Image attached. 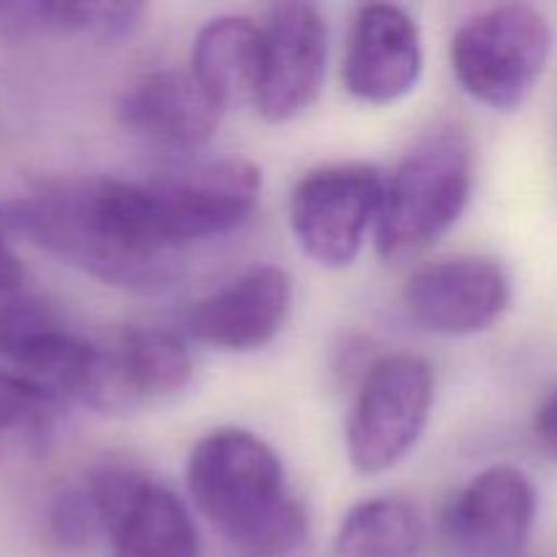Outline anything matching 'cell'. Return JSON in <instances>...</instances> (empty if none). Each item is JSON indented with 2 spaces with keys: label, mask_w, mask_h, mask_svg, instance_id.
<instances>
[{
  "label": "cell",
  "mask_w": 557,
  "mask_h": 557,
  "mask_svg": "<svg viewBox=\"0 0 557 557\" xmlns=\"http://www.w3.org/2000/svg\"><path fill=\"white\" fill-rule=\"evenodd\" d=\"M196 509L248 557H288L308 539V509L286 482L277 451L243 428H218L188 457Z\"/></svg>",
  "instance_id": "obj_2"
},
{
  "label": "cell",
  "mask_w": 557,
  "mask_h": 557,
  "mask_svg": "<svg viewBox=\"0 0 557 557\" xmlns=\"http://www.w3.org/2000/svg\"><path fill=\"white\" fill-rule=\"evenodd\" d=\"M533 433H536L539 446L547 451L549 460L557 462V386L539 403L536 417H533Z\"/></svg>",
  "instance_id": "obj_22"
},
{
  "label": "cell",
  "mask_w": 557,
  "mask_h": 557,
  "mask_svg": "<svg viewBox=\"0 0 557 557\" xmlns=\"http://www.w3.org/2000/svg\"><path fill=\"white\" fill-rule=\"evenodd\" d=\"M264 30L256 109L267 123H288L308 112L326 76V20L313 3L272 5Z\"/></svg>",
  "instance_id": "obj_12"
},
{
  "label": "cell",
  "mask_w": 557,
  "mask_h": 557,
  "mask_svg": "<svg viewBox=\"0 0 557 557\" xmlns=\"http://www.w3.org/2000/svg\"><path fill=\"white\" fill-rule=\"evenodd\" d=\"M163 243L180 253L190 243L243 226L261 199V172L245 158H215L141 180Z\"/></svg>",
  "instance_id": "obj_7"
},
{
  "label": "cell",
  "mask_w": 557,
  "mask_h": 557,
  "mask_svg": "<svg viewBox=\"0 0 557 557\" xmlns=\"http://www.w3.org/2000/svg\"><path fill=\"white\" fill-rule=\"evenodd\" d=\"M422 69V33L406 9L370 3L357 11L341 71L354 98L375 107L400 101L417 87Z\"/></svg>",
  "instance_id": "obj_14"
},
{
  "label": "cell",
  "mask_w": 557,
  "mask_h": 557,
  "mask_svg": "<svg viewBox=\"0 0 557 557\" xmlns=\"http://www.w3.org/2000/svg\"><path fill=\"white\" fill-rule=\"evenodd\" d=\"M424 520L403 498H368L351 506L335 536L337 557H417Z\"/></svg>",
  "instance_id": "obj_19"
},
{
  "label": "cell",
  "mask_w": 557,
  "mask_h": 557,
  "mask_svg": "<svg viewBox=\"0 0 557 557\" xmlns=\"http://www.w3.org/2000/svg\"><path fill=\"white\" fill-rule=\"evenodd\" d=\"M386 177L373 163H326L294 185L288 223L299 248L330 270L354 264L384 205Z\"/></svg>",
  "instance_id": "obj_6"
},
{
  "label": "cell",
  "mask_w": 557,
  "mask_h": 557,
  "mask_svg": "<svg viewBox=\"0 0 557 557\" xmlns=\"http://www.w3.org/2000/svg\"><path fill=\"white\" fill-rule=\"evenodd\" d=\"M0 33L5 36H85V3L0 0Z\"/></svg>",
  "instance_id": "obj_21"
},
{
  "label": "cell",
  "mask_w": 557,
  "mask_h": 557,
  "mask_svg": "<svg viewBox=\"0 0 557 557\" xmlns=\"http://www.w3.org/2000/svg\"><path fill=\"white\" fill-rule=\"evenodd\" d=\"M114 557H201L188 506L145 471L101 462L85 479Z\"/></svg>",
  "instance_id": "obj_8"
},
{
  "label": "cell",
  "mask_w": 557,
  "mask_h": 557,
  "mask_svg": "<svg viewBox=\"0 0 557 557\" xmlns=\"http://www.w3.org/2000/svg\"><path fill=\"white\" fill-rule=\"evenodd\" d=\"M547 16L525 3H504L473 14L457 27L449 47L451 71L468 96L511 112L542 79L553 54Z\"/></svg>",
  "instance_id": "obj_4"
},
{
  "label": "cell",
  "mask_w": 557,
  "mask_h": 557,
  "mask_svg": "<svg viewBox=\"0 0 557 557\" xmlns=\"http://www.w3.org/2000/svg\"><path fill=\"white\" fill-rule=\"evenodd\" d=\"M194 373L190 351L180 335L156 326H131L103 343V403L123 413L145 400L183 389Z\"/></svg>",
  "instance_id": "obj_16"
},
{
  "label": "cell",
  "mask_w": 557,
  "mask_h": 557,
  "mask_svg": "<svg viewBox=\"0 0 557 557\" xmlns=\"http://www.w3.org/2000/svg\"><path fill=\"white\" fill-rule=\"evenodd\" d=\"M98 341L76 335L47 302L14 297L0 302V359L36 381L60 406H82Z\"/></svg>",
  "instance_id": "obj_10"
},
{
  "label": "cell",
  "mask_w": 557,
  "mask_h": 557,
  "mask_svg": "<svg viewBox=\"0 0 557 557\" xmlns=\"http://www.w3.org/2000/svg\"><path fill=\"white\" fill-rule=\"evenodd\" d=\"M536 487L511 466L476 473L446 504L441 528L462 557H520L536 525Z\"/></svg>",
  "instance_id": "obj_11"
},
{
  "label": "cell",
  "mask_w": 557,
  "mask_h": 557,
  "mask_svg": "<svg viewBox=\"0 0 557 557\" xmlns=\"http://www.w3.org/2000/svg\"><path fill=\"white\" fill-rule=\"evenodd\" d=\"M403 305L419 326L435 335H479L493 330L509 310L511 277L487 256H449L408 277Z\"/></svg>",
  "instance_id": "obj_9"
},
{
  "label": "cell",
  "mask_w": 557,
  "mask_h": 557,
  "mask_svg": "<svg viewBox=\"0 0 557 557\" xmlns=\"http://www.w3.org/2000/svg\"><path fill=\"white\" fill-rule=\"evenodd\" d=\"M473 190V145L446 128L419 141L386 177L375 223V250L384 261H406L433 248L466 212Z\"/></svg>",
  "instance_id": "obj_3"
},
{
  "label": "cell",
  "mask_w": 557,
  "mask_h": 557,
  "mask_svg": "<svg viewBox=\"0 0 557 557\" xmlns=\"http://www.w3.org/2000/svg\"><path fill=\"white\" fill-rule=\"evenodd\" d=\"M63 406L36 381L0 368V468L44 460L58 441Z\"/></svg>",
  "instance_id": "obj_18"
},
{
  "label": "cell",
  "mask_w": 557,
  "mask_h": 557,
  "mask_svg": "<svg viewBox=\"0 0 557 557\" xmlns=\"http://www.w3.org/2000/svg\"><path fill=\"white\" fill-rule=\"evenodd\" d=\"M435 400V373L417 354L370 364L346 424V451L364 476L392 471L419 444Z\"/></svg>",
  "instance_id": "obj_5"
},
{
  "label": "cell",
  "mask_w": 557,
  "mask_h": 557,
  "mask_svg": "<svg viewBox=\"0 0 557 557\" xmlns=\"http://www.w3.org/2000/svg\"><path fill=\"white\" fill-rule=\"evenodd\" d=\"M292 305L294 281L288 270L261 264L199 299L190 308L185 326L201 346L228 354L259 351L281 335Z\"/></svg>",
  "instance_id": "obj_13"
},
{
  "label": "cell",
  "mask_w": 557,
  "mask_h": 557,
  "mask_svg": "<svg viewBox=\"0 0 557 557\" xmlns=\"http://www.w3.org/2000/svg\"><path fill=\"white\" fill-rule=\"evenodd\" d=\"M0 223L109 286H161L180 256L158 234L141 183L117 177L38 183L0 207Z\"/></svg>",
  "instance_id": "obj_1"
},
{
  "label": "cell",
  "mask_w": 557,
  "mask_h": 557,
  "mask_svg": "<svg viewBox=\"0 0 557 557\" xmlns=\"http://www.w3.org/2000/svg\"><path fill=\"white\" fill-rule=\"evenodd\" d=\"M44 531H47L49 544L60 553H82L107 536L101 511L85 482L71 484L52 495L47 517H44Z\"/></svg>",
  "instance_id": "obj_20"
},
{
  "label": "cell",
  "mask_w": 557,
  "mask_h": 557,
  "mask_svg": "<svg viewBox=\"0 0 557 557\" xmlns=\"http://www.w3.org/2000/svg\"><path fill=\"white\" fill-rule=\"evenodd\" d=\"M264 30L248 16L223 14L196 33L190 74L226 109L253 107L261 85Z\"/></svg>",
  "instance_id": "obj_17"
},
{
  "label": "cell",
  "mask_w": 557,
  "mask_h": 557,
  "mask_svg": "<svg viewBox=\"0 0 557 557\" xmlns=\"http://www.w3.org/2000/svg\"><path fill=\"white\" fill-rule=\"evenodd\" d=\"M223 109L190 71L161 69L139 76L117 101V120L131 136L166 152L210 145Z\"/></svg>",
  "instance_id": "obj_15"
},
{
  "label": "cell",
  "mask_w": 557,
  "mask_h": 557,
  "mask_svg": "<svg viewBox=\"0 0 557 557\" xmlns=\"http://www.w3.org/2000/svg\"><path fill=\"white\" fill-rule=\"evenodd\" d=\"M22 277H25V270H22L20 256L14 253V248L9 243V232L0 223V294L16 292Z\"/></svg>",
  "instance_id": "obj_23"
}]
</instances>
